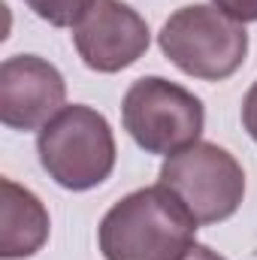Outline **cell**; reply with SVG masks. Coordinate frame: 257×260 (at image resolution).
Listing matches in <instances>:
<instances>
[{"instance_id":"8fae6325","label":"cell","mask_w":257,"mask_h":260,"mask_svg":"<svg viewBox=\"0 0 257 260\" xmlns=\"http://www.w3.org/2000/svg\"><path fill=\"white\" fill-rule=\"evenodd\" d=\"M242 127L257 142V82L248 88V94L242 100Z\"/></svg>"},{"instance_id":"6da1fadb","label":"cell","mask_w":257,"mask_h":260,"mask_svg":"<svg viewBox=\"0 0 257 260\" xmlns=\"http://www.w3.org/2000/svg\"><path fill=\"white\" fill-rule=\"evenodd\" d=\"M197 221L185 203L164 188H139L121 197L97 227L106 260H182L197 245Z\"/></svg>"},{"instance_id":"7c38bea8","label":"cell","mask_w":257,"mask_h":260,"mask_svg":"<svg viewBox=\"0 0 257 260\" xmlns=\"http://www.w3.org/2000/svg\"><path fill=\"white\" fill-rule=\"evenodd\" d=\"M182 260H227V257H221V254H218V251H212L209 245H200V242H197V245H194Z\"/></svg>"},{"instance_id":"8992f818","label":"cell","mask_w":257,"mask_h":260,"mask_svg":"<svg viewBox=\"0 0 257 260\" xmlns=\"http://www.w3.org/2000/svg\"><path fill=\"white\" fill-rule=\"evenodd\" d=\"M145 18L121 0H94L73 27V46L94 73H121L148 52Z\"/></svg>"},{"instance_id":"3957f363","label":"cell","mask_w":257,"mask_h":260,"mask_svg":"<svg viewBox=\"0 0 257 260\" xmlns=\"http://www.w3.org/2000/svg\"><path fill=\"white\" fill-rule=\"evenodd\" d=\"M157 43L170 64L203 82L230 79L248 55L245 24L221 12L215 3H194L176 9L164 21Z\"/></svg>"},{"instance_id":"277c9868","label":"cell","mask_w":257,"mask_h":260,"mask_svg":"<svg viewBox=\"0 0 257 260\" xmlns=\"http://www.w3.org/2000/svg\"><path fill=\"white\" fill-rule=\"evenodd\" d=\"M121 121L142 151L170 157L200 142L206 109L188 88L164 76H142L121 100Z\"/></svg>"},{"instance_id":"ba28073f","label":"cell","mask_w":257,"mask_h":260,"mask_svg":"<svg viewBox=\"0 0 257 260\" xmlns=\"http://www.w3.org/2000/svg\"><path fill=\"white\" fill-rule=\"evenodd\" d=\"M0 257L3 260H24L34 257L49 242V209L43 200L21 188L12 179L0 182Z\"/></svg>"},{"instance_id":"7a4b0ae2","label":"cell","mask_w":257,"mask_h":260,"mask_svg":"<svg viewBox=\"0 0 257 260\" xmlns=\"http://www.w3.org/2000/svg\"><path fill=\"white\" fill-rule=\"evenodd\" d=\"M43 170L64 191H91L115 170V133L94 106H64L37 136Z\"/></svg>"},{"instance_id":"9c48e42d","label":"cell","mask_w":257,"mask_h":260,"mask_svg":"<svg viewBox=\"0 0 257 260\" xmlns=\"http://www.w3.org/2000/svg\"><path fill=\"white\" fill-rule=\"evenodd\" d=\"M24 3L37 18L49 21L52 27H76V21L88 12L94 0H24Z\"/></svg>"},{"instance_id":"5b68a950","label":"cell","mask_w":257,"mask_h":260,"mask_svg":"<svg viewBox=\"0 0 257 260\" xmlns=\"http://www.w3.org/2000/svg\"><path fill=\"white\" fill-rule=\"evenodd\" d=\"M160 185L185 203L200 227L221 224L242 206L245 170L227 148L215 142H194L164 160Z\"/></svg>"},{"instance_id":"30bf717a","label":"cell","mask_w":257,"mask_h":260,"mask_svg":"<svg viewBox=\"0 0 257 260\" xmlns=\"http://www.w3.org/2000/svg\"><path fill=\"white\" fill-rule=\"evenodd\" d=\"M221 12H227L230 18H236L239 24L257 21V0H212Z\"/></svg>"},{"instance_id":"52a82bcc","label":"cell","mask_w":257,"mask_h":260,"mask_svg":"<svg viewBox=\"0 0 257 260\" xmlns=\"http://www.w3.org/2000/svg\"><path fill=\"white\" fill-rule=\"evenodd\" d=\"M67 100L61 70L40 55H12L0 64V121L12 130H43Z\"/></svg>"}]
</instances>
